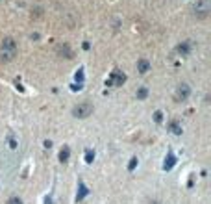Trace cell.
Masks as SVG:
<instances>
[{"mask_svg":"<svg viewBox=\"0 0 211 204\" xmlns=\"http://www.w3.org/2000/svg\"><path fill=\"white\" fill-rule=\"evenodd\" d=\"M15 54H17V50H15V45L13 41H11V37H6L2 43V48H0V58H2L4 61H9L15 58Z\"/></svg>","mask_w":211,"mask_h":204,"instance_id":"cell-1","label":"cell"},{"mask_svg":"<svg viewBox=\"0 0 211 204\" xmlns=\"http://www.w3.org/2000/svg\"><path fill=\"white\" fill-rule=\"evenodd\" d=\"M93 113V104H89V102H81V104H78V106H74V109H72V115L74 117H89Z\"/></svg>","mask_w":211,"mask_h":204,"instance_id":"cell-2","label":"cell"},{"mask_svg":"<svg viewBox=\"0 0 211 204\" xmlns=\"http://www.w3.org/2000/svg\"><path fill=\"white\" fill-rule=\"evenodd\" d=\"M209 9H211V2H209V0H198V2L194 4V13H196L198 19L208 17Z\"/></svg>","mask_w":211,"mask_h":204,"instance_id":"cell-3","label":"cell"},{"mask_svg":"<svg viewBox=\"0 0 211 204\" xmlns=\"http://www.w3.org/2000/svg\"><path fill=\"white\" fill-rule=\"evenodd\" d=\"M178 97L180 99H187V97H189V85L187 84H182L178 87Z\"/></svg>","mask_w":211,"mask_h":204,"instance_id":"cell-4","label":"cell"},{"mask_svg":"<svg viewBox=\"0 0 211 204\" xmlns=\"http://www.w3.org/2000/svg\"><path fill=\"white\" fill-rule=\"evenodd\" d=\"M139 67H141V72H146V70H148V63H146V61H139Z\"/></svg>","mask_w":211,"mask_h":204,"instance_id":"cell-5","label":"cell"}]
</instances>
